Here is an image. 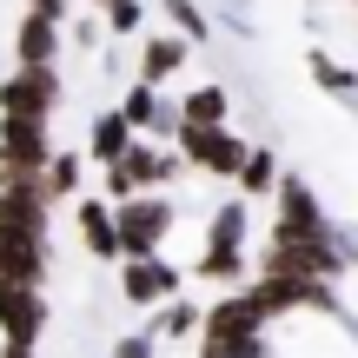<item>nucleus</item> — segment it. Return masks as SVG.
Listing matches in <instances>:
<instances>
[{
  "label": "nucleus",
  "mask_w": 358,
  "mask_h": 358,
  "mask_svg": "<svg viewBox=\"0 0 358 358\" xmlns=\"http://www.w3.org/2000/svg\"><path fill=\"white\" fill-rule=\"evenodd\" d=\"M166 226H173V206L166 199H127L120 219H113V239H120L127 259H153V245H159Z\"/></svg>",
  "instance_id": "nucleus-1"
},
{
  "label": "nucleus",
  "mask_w": 358,
  "mask_h": 358,
  "mask_svg": "<svg viewBox=\"0 0 358 358\" xmlns=\"http://www.w3.org/2000/svg\"><path fill=\"white\" fill-rule=\"evenodd\" d=\"M106 192L113 199H133V186H159V179H173V159L166 153H146V146H127L120 159H106Z\"/></svg>",
  "instance_id": "nucleus-2"
},
{
  "label": "nucleus",
  "mask_w": 358,
  "mask_h": 358,
  "mask_svg": "<svg viewBox=\"0 0 358 358\" xmlns=\"http://www.w3.org/2000/svg\"><path fill=\"white\" fill-rule=\"evenodd\" d=\"M53 73L47 66H20V73L0 87V113H27V120H47V106H53Z\"/></svg>",
  "instance_id": "nucleus-3"
},
{
  "label": "nucleus",
  "mask_w": 358,
  "mask_h": 358,
  "mask_svg": "<svg viewBox=\"0 0 358 358\" xmlns=\"http://www.w3.org/2000/svg\"><path fill=\"white\" fill-rule=\"evenodd\" d=\"M40 299H34V285H0V325H7V338L13 345H34V332H40Z\"/></svg>",
  "instance_id": "nucleus-4"
},
{
  "label": "nucleus",
  "mask_w": 358,
  "mask_h": 358,
  "mask_svg": "<svg viewBox=\"0 0 358 358\" xmlns=\"http://www.w3.org/2000/svg\"><path fill=\"white\" fill-rule=\"evenodd\" d=\"M252 325H259V312H252V299H226V306H213V319H206V345H232V338H252Z\"/></svg>",
  "instance_id": "nucleus-5"
},
{
  "label": "nucleus",
  "mask_w": 358,
  "mask_h": 358,
  "mask_svg": "<svg viewBox=\"0 0 358 358\" xmlns=\"http://www.w3.org/2000/svg\"><path fill=\"white\" fill-rule=\"evenodd\" d=\"M0 285H40V239L0 232Z\"/></svg>",
  "instance_id": "nucleus-6"
},
{
  "label": "nucleus",
  "mask_w": 358,
  "mask_h": 358,
  "mask_svg": "<svg viewBox=\"0 0 358 358\" xmlns=\"http://www.w3.org/2000/svg\"><path fill=\"white\" fill-rule=\"evenodd\" d=\"M173 272L166 266H153V259H127V299H133V306H153V299H166L173 292Z\"/></svg>",
  "instance_id": "nucleus-7"
},
{
  "label": "nucleus",
  "mask_w": 358,
  "mask_h": 358,
  "mask_svg": "<svg viewBox=\"0 0 358 358\" xmlns=\"http://www.w3.org/2000/svg\"><path fill=\"white\" fill-rule=\"evenodd\" d=\"M279 226H299V232H319V206H312V192L299 186V179H285V186H279Z\"/></svg>",
  "instance_id": "nucleus-8"
},
{
  "label": "nucleus",
  "mask_w": 358,
  "mask_h": 358,
  "mask_svg": "<svg viewBox=\"0 0 358 358\" xmlns=\"http://www.w3.org/2000/svg\"><path fill=\"white\" fill-rule=\"evenodd\" d=\"M80 226H87V245H93L100 259H113V252H120V239H113V213H106L100 199L80 206Z\"/></svg>",
  "instance_id": "nucleus-9"
},
{
  "label": "nucleus",
  "mask_w": 358,
  "mask_h": 358,
  "mask_svg": "<svg viewBox=\"0 0 358 358\" xmlns=\"http://www.w3.org/2000/svg\"><path fill=\"white\" fill-rule=\"evenodd\" d=\"M47 60H53V20L34 13V20L20 27V66H47Z\"/></svg>",
  "instance_id": "nucleus-10"
},
{
  "label": "nucleus",
  "mask_w": 358,
  "mask_h": 358,
  "mask_svg": "<svg viewBox=\"0 0 358 358\" xmlns=\"http://www.w3.org/2000/svg\"><path fill=\"white\" fill-rule=\"evenodd\" d=\"M127 146H133V127H127L120 113H106L100 127H93V153H100V159H120Z\"/></svg>",
  "instance_id": "nucleus-11"
},
{
  "label": "nucleus",
  "mask_w": 358,
  "mask_h": 358,
  "mask_svg": "<svg viewBox=\"0 0 358 358\" xmlns=\"http://www.w3.org/2000/svg\"><path fill=\"white\" fill-rule=\"evenodd\" d=\"M179 60H186V40H153V47H146V87H159Z\"/></svg>",
  "instance_id": "nucleus-12"
},
{
  "label": "nucleus",
  "mask_w": 358,
  "mask_h": 358,
  "mask_svg": "<svg viewBox=\"0 0 358 358\" xmlns=\"http://www.w3.org/2000/svg\"><path fill=\"white\" fill-rule=\"evenodd\" d=\"M219 113H226V93H219V87H199L186 100V120H192V127H219Z\"/></svg>",
  "instance_id": "nucleus-13"
},
{
  "label": "nucleus",
  "mask_w": 358,
  "mask_h": 358,
  "mask_svg": "<svg viewBox=\"0 0 358 358\" xmlns=\"http://www.w3.org/2000/svg\"><path fill=\"white\" fill-rule=\"evenodd\" d=\"M120 120H127V127H146V120H159V100H153V87H146V80H140V87L127 93V106H120Z\"/></svg>",
  "instance_id": "nucleus-14"
},
{
  "label": "nucleus",
  "mask_w": 358,
  "mask_h": 358,
  "mask_svg": "<svg viewBox=\"0 0 358 358\" xmlns=\"http://www.w3.org/2000/svg\"><path fill=\"white\" fill-rule=\"evenodd\" d=\"M312 73H319V87H325V93H345V87H352V73L332 60V53H312Z\"/></svg>",
  "instance_id": "nucleus-15"
},
{
  "label": "nucleus",
  "mask_w": 358,
  "mask_h": 358,
  "mask_svg": "<svg viewBox=\"0 0 358 358\" xmlns=\"http://www.w3.org/2000/svg\"><path fill=\"white\" fill-rule=\"evenodd\" d=\"M239 173H245V192H266L272 186V153H245Z\"/></svg>",
  "instance_id": "nucleus-16"
},
{
  "label": "nucleus",
  "mask_w": 358,
  "mask_h": 358,
  "mask_svg": "<svg viewBox=\"0 0 358 358\" xmlns=\"http://www.w3.org/2000/svg\"><path fill=\"white\" fill-rule=\"evenodd\" d=\"M166 13L179 20V34H186V40H199V34H206V13L192 7V0H166Z\"/></svg>",
  "instance_id": "nucleus-17"
},
{
  "label": "nucleus",
  "mask_w": 358,
  "mask_h": 358,
  "mask_svg": "<svg viewBox=\"0 0 358 358\" xmlns=\"http://www.w3.org/2000/svg\"><path fill=\"white\" fill-rule=\"evenodd\" d=\"M192 325H199V312H192V306H166V319H159V332H192Z\"/></svg>",
  "instance_id": "nucleus-18"
},
{
  "label": "nucleus",
  "mask_w": 358,
  "mask_h": 358,
  "mask_svg": "<svg viewBox=\"0 0 358 358\" xmlns=\"http://www.w3.org/2000/svg\"><path fill=\"white\" fill-rule=\"evenodd\" d=\"M113 358H153V338H120Z\"/></svg>",
  "instance_id": "nucleus-19"
},
{
  "label": "nucleus",
  "mask_w": 358,
  "mask_h": 358,
  "mask_svg": "<svg viewBox=\"0 0 358 358\" xmlns=\"http://www.w3.org/2000/svg\"><path fill=\"white\" fill-rule=\"evenodd\" d=\"M34 7H40V13H47V20H53V13H60V0H34Z\"/></svg>",
  "instance_id": "nucleus-20"
},
{
  "label": "nucleus",
  "mask_w": 358,
  "mask_h": 358,
  "mask_svg": "<svg viewBox=\"0 0 358 358\" xmlns=\"http://www.w3.org/2000/svg\"><path fill=\"white\" fill-rule=\"evenodd\" d=\"M7 358H27V345H13V338H7Z\"/></svg>",
  "instance_id": "nucleus-21"
}]
</instances>
